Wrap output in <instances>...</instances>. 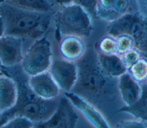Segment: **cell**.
<instances>
[{
  "label": "cell",
  "instance_id": "1",
  "mask_svg": "<svg viewBox=\"0 0 147 128\" xmlns=\"http://www.w3.org/2000/svg\"><path fill=\"white\" fill-rule=\"evenodd\" d=\"M76 63L78 79L71 91L96 107L115 99L118 91V78L109 76L103 70L95 48H87L84 56Z\"/></svg>",
  "mask_w": 147,
  "mask_h": 128
},
{
  "label": "cell",
  "instance_id": "2",
  "mask_svg": "<svg viewBox=\"0 0 147 128\" xmlns=\"http://www.w3.org/2000/svg\"><path fill=\"white\" fill-rule=\"evenodd\" d=\"M56 12L30 11L3 0L0 2V15L4 24V35L38 39L48 33Z\"/></svg>",
  "mask_w": 147,
  "mask_h": 128
},
{
  "label": "cell",
  "instance_id": "3",
  "mask_svg": "<svg viewBox=\"0 0 147 128\" xmlns=\"http://www.w3.org/2000/svg\"><path fill=\"white\" fill-rule=\"evenodd\" d=\"M11 77L17 84L18 98L15 106L7 111L11 118L16 115L24 116L35 125L49 119L57 107L60 97L52 100L41 99L32 91L28 79H21L20 76L16 75Z\"/></svg>",
  "mask_w": 147,
  "mask_h": 128
},
{
  "label": "cell",
  "instance_id": "4",
  "mask_svg": "<svg viewBox=\"0 0 147 128\" xmlns=\"http://www.w3.org/2000/svg\"><path fill=\"white\" fill-rule=\"evenodd\" d=\"M53 22L59 40L67 35L88 38L94 28L92 17L84 9L75 3L60 6L55 13Z\"/></svg>",
  "mask_w": 147,
  "mask_h": 128
},
{
  "label": "cell",
  "instance_id": "5",
  "mask_svg": "<svg viewBox=\"0 0 147 128\" xmlns=\"http://www.w3.org/2000/svg\"><path fill=\"white\" fill-rule=\"evenodd\" d=\"M52 60V44L45 36L34 40L24 55L20 65L22 72L30 76L48 71Z\"/></svg>",
  "mask_w": 147,
  "mask_h": 128
},
{
  "label": "cell",
  "instance_id": "6",
  "mask_svg": "<svg viewBox=\"0 0 147 128\" xmlns=\"http://www.w3.org/2000/svg\"><path fill=\"white\" fill-rule=\"evenodd\" d=\"M79 119L78 113L67 98L60 96L57 107L47 121L37 123L34 127L74 128Z\"/></svg>",
  "mask_w": 147,
  "mask_h": 128
},
{
  "label": "cell",
  "instance_id": "7",
  "mask_svg": "<svg viewBox=\"0 0 147 128\" xmlns=\"http://www.w3.org/2000/svg\"><path fill=\"white\" fill-rule=\"evenodd\" d=\"M62 92L71 91L78 79V67L76 62L61 58L52 60L48 70Z\"/></svg>",
  "mask_w": 147,
  "mask_h": 128
},
{
  "label": "cell",
  "instance_id": "8",
  "mask_svg": "<svg viewBox=\"0 0 147 128\" xmlns=\"http://www.w3.org/2000/svg\"><path fill=\"white\" fill-rule=\"evenodd\" d=\"M64 95L73 104L76 111L91 125L98 128L109 127V123L95 106L80 95L72 92Z\"/></svg>",
  "mask_w": 147,
  "mask_h": 128
},
{
  "label": "cell",
  "instance_id": "9",
  "mask_svg": "<svg viewBox=\"0 0 147 128\" xmlns=\"http://www.w3.org/2000/svg\"><path fill=\"white\" fill-rule=\"evenodd\" d=\"M23 40L11 35L0 38V64L2 68H12L21 64L23 59Z\"/></svg>",
  "mask_w": 147,
  "mask_h": 128
},
{
  "label": "cell",
  "instance_id": "10",
  "mask_svg": "<svg viewBox=\"0 0 147 128\" xmlns=\"http://www.w3.org/2000/svg\"><path fill=\"white\" fill-rule=\"evenodd\" d=\"M28 83L34 94L41 99L52 100L60 97L61 91L48 71L28 76Z\"/></svg>",
  "mask_w": 147,
  "mask_h": 128
},
{
  "label": "cell",
  "instance_id": "11",
  "mask_svg": "<svg viewBox=\"0 0 147 128\" xmlns=\"http://www.w3.org/2000/svg\"><path fill=\"white\" fill-rule=\"evenodd\" d=\"M144 16L137 12L129 11L115 20L109 22L107 34L117 37L123 34H129L133 37L138 33Z\"/></svg>",
  "mask_w": 147,
  "mask_h": 128
},
{
  "label": "cell",
  "instance_id": "12",
  "mask_svg": "<svg viewBox=\"0 0 147 128\" xmlns=\"http://www.w3.org/2000/svg\"><path fill=\"white\" fill-rule=\"evenodd\" d=\"M130 0H97L96 18L112 21L130 11Z\"/></svg>",
  "mask_w": 147,
  "mask_h": 128
},
{
  "label": "cell",
  "instance_id": "13",
  "mask_svg": "<svg viewBox=\"0 0 147 128\" xmlns=\"http://www.w3.org/2000/svg\"><path fill=\"white\" fill-rule=\"evenodd\" d=\"M83 39L74 35L61 37L58 44V51L61 57L72 62L79 60L84 56L87 49Z\"/></svg>",
  "mask_w": 147,
  "mask_h": 128
},
{
  "label": "cell",
  "instance_id": "14",
  "mask_svg": "<svg viewBox=\"0 0 147 128\" xmlns=\"http://www.w3.org/2000/svg\"><path fill=\"white\" fill-rule=\"evenodd\" d=\"M17 98L18 87L15 80L8 75H0V113L13 108Z\"/></svg>",
  "mask_w": 147,
  "mask_h": 128
},
{
  "label": "cell",
  "instance_id": "15",
  "mask_svg": "<svg viewBox=\"0 0 147 128\" xmlns=\"http://www.w3.org/2000/svg\"><path fill=\"white\" fill-rule=\"evenodd\" d=\"M118 90L125 106H130L139 98L141 92V84L127 71L118 78Z\"/></svg>",
  "mask_w": 147,
  "mask_h": 128
},
{
  "label": "cell",
  "instance_id": "16",
  "mask_svg": "<svg viewBox=\"0 0 147 128\" xmlns=\"http://www.w3.org/2000/svg\"><path fill=\"white\" fill-rule=\"evenodd\" d=\"M97 56L100 67L109 76L118 78L127 72L121 56L117 53L105 55L97 52Z\"/></svg>",
  "mask_w": 147,
  "mask_h": 128
},
{
  "label": "cell",
  "instance_id": "17",
  "mask_svg": "<svg viewBox=\"0 0 147 128\" xmlns=\"http://www.w3.org/2000/svg\"><path fill=\"white\" fill-rule=\"evenodd\" d=\"M141 92L138 100L130 106H125L117 110L119 113H125L134 118L147 122V84H141Z\"/></svg>",
  "mask_w": 147,
  "mask_h": 128
},
{
  "label": "cell",
  "instance_id": "18",
  "mask_svg": "<svg viewBox=\"0 0 147 128\" xmlns=\"http://www.w3.org/2000/svg\"><path fill=\"white\" fill-rule=\"evenodd\" d=\"M18 7L38 12H56L59 7L48 0H4Z\"/></svg>",
  "mask_w": 147,
  "mask_h": 128
},
{
  "label": "cell",
  "instance_id": "19",
  "mask_svg": "<svg viewBox=\"0 0 147 128\" xmlns=\"http://www.w3.org/2000/svg\"><path fill=\"white\" fill-rule=\"evenodd\" d=\"M135 47L147 58V17H144L141 27L134 37Z\"/></svg>",
  "mask_w": 147,
  "mask_h": 128
},
{
  "label": "cell",
  "instance_id": "20",
  "mask_svg": "<svg viewBox=\"0 0 147 128\" xmlns=\"http://www.w3.org/2000/svg\"><path fill=\"white\" fill-rule=\"evenodd\" d=\"M128 72L139 83H145L147 80V58L142 56Z\"/></svg>",
  "mask_w": 147,
  "mask_h": 128
},
{
  "label": "cell",
  "instance_id": "21",
  "mask_svg": "<svg viewBox=\"0 0 147 128\" xmlns=\"http://www.w3.org/2000/svg\"><path fill=\"white\" fill-rule=\"evenodd\" d=\"M95 48L98 52L102 54H115L117 52L116 38L107 34L99 40Z\"/></svg>",
  "mask_w": 147,
  "mask_h": 128
},
{
  "label": "cell",
  "instance_id": "22",
  "mask_svg": "<svg viewBox=\"0 0 147 128\" xmlns=\"http://www.w3.org/2000/svg\"><path fill=\"white\" fill-rule=\"evenodd\" d=\"M117 52L121 56L126 52L135 48V40L134 37L129 34H123L116 37Z\"/></svg>",
  "mask_w": 147,
  "mask_h": 128
},
{
  "label": "cell",
  "instance_id": "23",
  "mask_svg": "<svg viewBox=\"0 0 147 128\" xmlns=\"http://www.w3.org/2000/svg\"><path fill=\"white\" fill-rule=\"evenodd\" d=\"M35 123L29 119L21 115H16L10 118L3 126L5 128H31Z\"/></svg>",
  "mask_w": 147,
  "mask_h": 128
},
{
  "label": "cell",
  "instance_id": "24",
  "mask_svg": "<svg viewBox=\"0 0 147 128\" xmlns=\"http://www.w3.org/2000/svg\"><path fill=\"white\" fill-rule=\"evenodd\" d=\"M142 57L141 52L136 47L121 56V59L127 71Z\"/></svg>",
  "mask_w": 147,
  "mask_h": 128
},
{
  "label": "cell",
  "instance_id": "25",
  "mask_svg": "<svg viewBox=\"0 0 147 128\" xmlns=\"http://www.w3.org/2000/svg\"><path fill=\"white\" fill-rule=\"evenodd\" d=\"M97 0H73V3L84 9L93 18H96Z\"/></svg>",
  "mask_w": 147,
  "mask_h": 128
},
{
  "label": "cell",
  "instance_id": "26",
  "mask_svg": "<svg viewBox=\"0 0 147 128\" xmlns=\"http://www.w3.org/2000/svg\"><path fill=\"white\" fill-rule=\"evenodd\" d=\"M115 127L122 128H146L147 127V122L135 118L133 120L122 121Z\"/></svg>",
  "mask_w": 147,
  "mask_h": 128
},
{
  "label": "cell",
  "instance_id": "27",
  "mask_svg": "<svg viewBox=\"0 0 147 128\" xmlns=\"http://www.w3.org/2000/svg\"><path fill=\"white\" fill-rule=\"evenodd\" d=\"M138 12L147 17V0H136Z\"/></svg>",
  "mask_w": 147,
  "mask_h": 128
},
{
  "label": "cell",
  "instance_id": "28",
  "mask_svg": "<svg viewBox=\"0 0 147 128\" xmlns=\"http://www.w3.org/2000/svg\"><path fill=\"white\" fill-rule=\"evenodd\" d=\"M11 118L7 111L0 113V127H3L4 125Z\"/></svg>",
  "mask_w": 147,
  "mask_h": 128
},
{
  "label": "cell",
  "instance_id": "29",
  "mask_svg": "<svg viewBox=\"0 0 147 128\" xmlns=\"http://www.w3.org/2000/svg\"><path fill=\"white\" fill-rule=\"evenodd\" d=\"M73 3V0H59V6H63L71 5Z\"/></svg>",
  "mask_w": 147,
  "mask_h": 128
},
{
  "label": "cell",
  "instance_id": "30",
  "mask_svg": "<svg viewBox=\"0 0 147 128\" xmlns=\"http://www.w3.org/2000/svg\"><path fill=\"white\" fill-rule=\"evenodd\" d=\"M5 34V27L2 18L0 15V38Z\"/></svg>",
  "mask_w": 147,
  "mask_h": 128
},
{
  "label": "cell",
  "instance_id": "31",
  "mask_svg": "<svg viewBox=\"0 0 147 128\" xmlns=\"http://www.w3.org/2000/svg\"><path fill=\"white\" fill-rule=\"evenodd\" d=\"M50 3H51L52 5H53L54 6L59 7V0H48Z\"/></svg>",
  "mask_w": 147,
  "mask_h": 128
},
{
  "label": "cell",
  "instance_id": "32",
  "mask_svg": "<svg viewBox=\"0 0 147 128\" xmlns=\"http://www.w3.org/2000/svg\"><path fill=\"white\" fill-rule=\"evenodd\" d=\"M2 67H1V64H0V75H1L2 74H3L2 73H3V71H2Z\"/></svg>",
  "mask_w": 147,
  "mask_h": 128
},
{
  "label": "cell",
  "instance_id": "33",
  "mask_svg": "<svg viewBox=\"0 0 147 128\" xmlns=\"http://www.w3.org/2000/svg\"><path fill=\"white\" fill-rule=\"evenodd\" d=\"M145 83H146V84H147V80H146V82H145Z\"/></svg>",
  "mask_w": 147,
  "mask_h": 128
},
{
  "label": "cell",
  "instance_id": "34",
  "mask_svg": "<svg viewBox=\"0 0 147 128\" xmlns=\"http://www.w3.org/2000/svg\"><path fill=\"white\" fill-rule=\"evenodd\" d=\"M2 1H3V0H0V2H1Z\"/></svg>",
  "mask_w": 147,
  "mask_h": 128
}]
</instances>
